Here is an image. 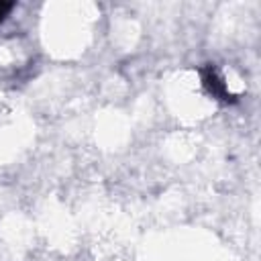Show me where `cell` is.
Segmentation results:
<instances>
[{
	"label": "cell",
	"mask_w": 261,
	"mask_h": 261,
	"mask_svg": "<svg viewBox=\"0 0 261 261\" xmlns=\"http://www.w3.org/2000/svg\"><path fill=\"white\" fill-rule=\"evenodd\" d=\"M202 80H204V86L208 88V92H210L214 98L224 100V102H228V100H230V94L226 92L224 82L216 75V71H214L212 67H206V69L202 71Z\"/></svg>",
	"instance_id": "6da1fadb"
},
{
	"label": "cell",
	"mask_w": 261,
	"mask_h": 261,
	"mask_svg": "<svg viewBox=\"0 0 261 261\" xmlns=\"http://www.w3.org/2000/svg\"><path fill=\"white\" fill-rule=\"evenodd\" d=\"M14 8V4L12 2H0V22L10 14V10Z\"/></svg>",
	"instance_id": "7a4b0ae2"
}]
</instances>
